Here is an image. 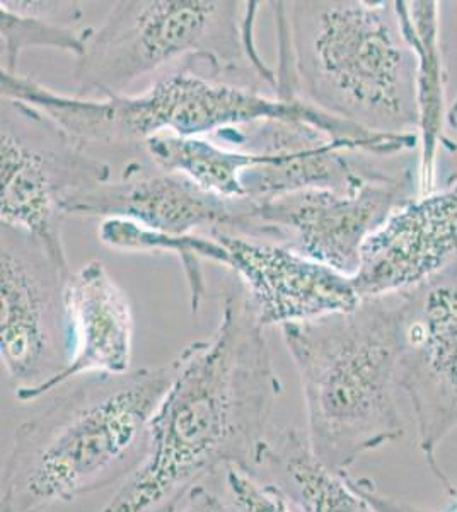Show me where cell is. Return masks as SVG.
Returning <instances> with one entry per match:
<instances>
[{"mask_svg":"<svg viewBox=\"0 0 457 512\" xmlns=\"http://www.w3.org/2000/svg\"><path fill=\"white\" fill-rule=\"evenodd\" d=\"M219 62L191 57L137 94L108 99L57 93L23 74L0 72L2 96L45 111L84 144H142L154 135L205 137L263 122H304L357 154L389 158L406 151L403 135L374 134L326 115L301 99L217 79Z\"/></svg>","mask_w":457,"mask_h":512,"instance_id":"cell-4","label":"cell"},{"mask_svg":"<svg viewBox=\"0 0 457 512\" xmlns=\"http://www.w3.org/2000/svg\"><path fill=\"white\" fill-rule=\"evenodd\" d=\"M405 323L403 294L282 326L301 379L307 444L333 472L348 473L365 454L405 436L396 396Z\"/></svg>","mask_w":457,"mask_h":512,"instance_id":"cell-5","label":"cell"},{"mask_svg":"<svg viewBox=\"0 0 457 512\" xmlns=\"http://www.w3.org/2000/svg\"><path fill=\"white\" fill-rule=\"evenodd\" d=\"M219 297L214 335L174 359L145 460L98 512H173L215 473L255 470L282 381L241 282Z\"/></svg>","mask_w":457,"mask_h":512,"instance_id":"cell-1","label":"cell"},{"mask_svg":"<svg viewBox=\"0 0 457 512\" xmlns=\"http://www.w3.org/2000/svg\"><path fill=\"white\" fill-rule=\"evenodd\" d=\"M244 198L227 200L197 187L185 176L154 164L130 163L122 178L77 193L65 205L67 216L125 219L171 236L236 233Z\"/></svg>","mask_w":457,"mask_h":512,"instance_id":"cell-13","label":"cell"},{"mask_svg":"<svg viewBox=\"0 0 457 512\" xmlns=\"http://www.w3.org/2000/svg\"><path fill=\"white\" fill-rule=\"evenodd\" d=\"M142 147L157 168L185 176L205 192L227 200L246 198L241 180L258 161L256 152L222 146L205 137L154 135Z\"/></svg>","mask_w":457,"mask_h":512,"instance_id":"cell-18","label":"cell"},{"mask_svg":"<svg viewBox=\"0 0 457 512\" xmlns=\"http://www.w3.org/2000/svg\"><path fill=\"white\" fill-rule=\"evenodd\" d=\"M173 512H231V507L205 485H198Z\"/></svg>","mask_w":457,"mask_h":512,"instance_id":"cell-22","label":"cell"},{"mask_svg":"<svg viewBox=\"0 0 457 512\" xmlns=\"http://www.w3.org/2000/svg\"><path fill=\"white\" fill-rule=\"evenodd\" d=\"M260 2L236 0H122L87 41L76 60L74 94L81 98L125 96L127 89L159 70L180 67L191 57L219 62L227 76L243 65L275 93L273 72L256 50Z\"/></svg>","mask_w":457,"mask_h":512,"instance_id":"cell-6","label":"cell"},{"mask_svg":"<svg viewBox=\"0 0 457 512\" xmlns=\"http://www.w3.org/2000/svg\"><path fill=\"white\" fill-rule=\"evenodd\" d=\"M406 297L400 390L417 422L418 448L437 482V449L457 429V262Z\"/></svg>","mask_w":457,"mask_h":512,"instance_id":"cell-10","label":"cell"},{"mask_svg":"<svg viewBox=\"0 0 457 512\" xmlns=\"http://www.w3.org/2000/svg\"><path fill=\"white\" fill-rule=\"evenodd\" d=\"M99 241L111 250L135 251V253H171L180 258L190 291L191 313H197L202 304L207 286L202 262L227 263L224 246L210 234L171 236L157 233L125 219H105L98 229Z\"/></svg>","mask_w":457,"mask_h":512,"instance_id":"cell-19","label":"cell"},{"mask_svg":"<svg viewBox=\"0 0 457 512\" xmlns=\"http://www.w3.org/2000/svg\"><path fill=\"white\" fill-rule=\"evenodd\" d=\"M72 355L69 366L38 390L18 398L33 403L87 374H123L134 355V311L127 292L118 286L101 260L70 272L65 282Z\"/></svg>","mask_w":457,"mask_h":512,"instance_id":"cell-14","label":"cell"},{"mask_svg":"<svg viewBox=\"0 0 457 512\" xmlns=\"http://www.w3.org/2000/svg\"><path fill=\"white\" fill-rule=\"evenodd\" d=\"M224 478L231 512H296L277 487L244 468L231 466L224 472Z\"/></svg>","mask_w":457,"mask_h":512,"instance_id":"cell-20","label":"cell"},{"mask_svg":"<svg viewBox=\"0 0 457 512\" xmlns=\"http://www.w3.org/2000/svg\"><path fill=\"white\" fill-rule=\"evenodd\" d=\"M447 127H449V130H451L457 140V98L454 99V103L447 108Z\"/></svg>","mask_w":457,"mask_h":512,"instance_id":"cell-23","label":"cell"},{"mask_svg":"<svg viewBox=\"0 0 457 512\" xmlns=\"http://www.w3.org/2000/svg\"><path fill=\"white\" fill-rule=\"evenodd\" d=\"M355 485L359 487L360 492L365 495V499L371 502V506L374 507L376 512H427L418 507L411 506L408 502L398 501L388 495H382L377 490L376 483L372 482L371 478H353ZM440 487L446 490V494L449 495V501L451 506L446 512H457V487L452 483L451 478H447L444 482H440Z\"/></svg>","mask_w":457,"mask_h":512,"instance_id":"cell-21","label":"cell"},{"mask_svg":"<svg viewBox=\"0 0 457 512\" xmlns=\"http://www.w3.org/2000/svg\"><path fill=\"white\" fill-rule=\"evenodd\" d=\"M174 361L64 384L24 420L2 465L0 512H43L127 480L149 451L151 424Z\"/></svg>","mask_w":457,"mask_h":512,"instance_id":"cell-2","label":"cell"},{"mask_svg":"<svg viewBox=\"0 0 457 512\" xmlns=\"http://www.w3.org/2000/svg\"><path fill=\"white\" fill-rule=\"evenodd\" d=\"M457 262V176L434 192L411 197L365 239L352 277L360 299L403 296Z\"/></svg>","mask_w":457,"mask_h":512,"instance_id":"cell-11","label":"cell"},{"mask_svg":"<svg viewBox=\"0 0 457 512\" xmlns=\"http://www.w3.org/2000/svg\"><path fill=\"white\" fill-rule=\"evenodd\" d=\"M251 473L277 487L296 512H376L352 475L324 466L292 427L270 432Z\"/></svg>","mask_w":457,"mask_h":512,"instance_id":"cell-16","label":"cell"},{"mask_svg":"<svg viewBox=\"0 0 457 512\" xmlns=\"http://www.w3.org/2000/svg\"><path fill=\"white\" fill-rule=\"evenodd\" d=\"M270 6L278 33L277 98L301 99L374 134H415L417 62L396 2Z\"/></svg>","mask_w":457,"mask_h":512,"instance_id":"cell-3","label":"cell"},{"mask_svg":"<svg viewBox=\"0 0 457 512\" xmlns=\"http://www.w3.org/2000/svg\"><path fill=\"white\" fill-rule=\"evenodd\" d=\"M0 115V224L35 236L70 268L65 205L111 181V166L36 106L2 96Z\"/></svg>","mask_w":457,"mask_h":512,"instance_id":"cell-7","label":"cell"},{"mask_svg":"<svg viewBox=\"0 0 457 512\" xmlns=\"http://www.w3.org/2000/svg\"><path fill=\"white\" fill-rule=\"evenodd\" d=\"M70 272L35 236L0 224V359L16 398L69 366L65 282Z\"/></svg>","mask_w":457,"mask_h":512,"instance_id":"cell-8","label":"cell"},{"mask_svg":"<svg viewBox=\"0 0 457 512\" xmlns=\"http://www.w3.org/2000/svg\"><path fill=\"white\" fill-rule=\"evenodd\" d=\"M413 192L415 171L403 169L398 175L382 171L352 192L314 188L246 198L236 234L289 246L352 279L365 239Z\"/></svg>","mask_w":457,"mask_h":512,"instance_id":"cell-9","label":"cell"},{"mask_svg":"<svg viewBox=\"0 0 457 512\" xmlns=\"http://www.w3.org/2000/svg\"><path fill=\"white\" fill-rule=\"evenodd\" d=\"M82 18L77 2H0V72L19 74L21 55L29 48H50L74 55L86 52L93 28L77 31Z\"/></svg>","mask_w":457,"mask_h":512,"instance_id":"cell-17","label":"cell"},{"mask_svg":"<svg viewBox=\"0 0 457 512\" xmlns=\"http://www.w3.org/2000/svg\"><path fill=\"white\" fill-rule=\"evenodd\" d=\"M210 236L224 246L226 267L241 282L263 328L345 313L362 301L350 277L289 246L224 231Z\"/></svg>","mask_w":457,"mask_h":512,"instance_id":"cell-12","label":"cell"},{"mask_svg":"<svg viewBox=\"0 0 457 512\" xmlns=\"http://www.w3.org/2000/svg\"><path fill=\"white\" fill-rule=\"evenodd\" d=\"M401 28L415 55V91H417L418 193L434 192L437 163L442 147L449 146L444 127L447 125V72L440 36V4L434 0L396 2Z\"/></svg>","mask_w":457,"mask_h":512,"instance_id":"cell-15","label":"cell"}]
</instances>
